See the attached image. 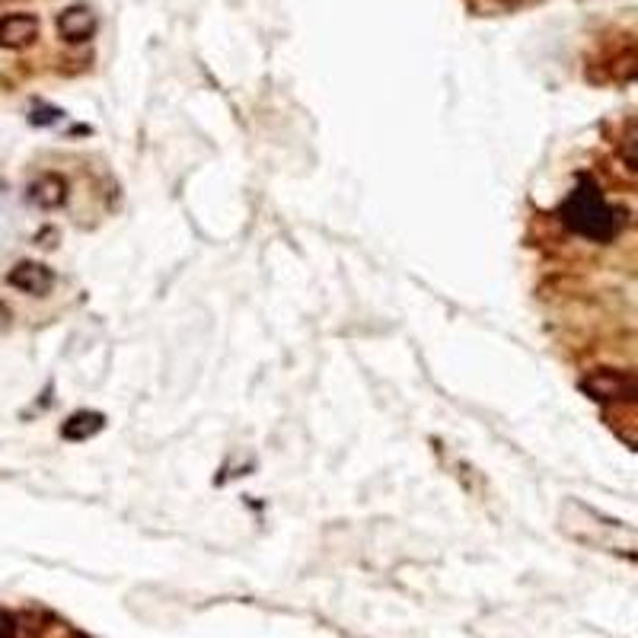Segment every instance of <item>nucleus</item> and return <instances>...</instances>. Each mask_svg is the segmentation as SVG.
Returning a JSON list of instances; mask_svg holds the SVG:
<instances>
[{
	"mask_svg": "<svg viewBox=\"0 0 638 638\" xmlns=\"http://www.w3.org/2000/svg\"><path fill=\"white\" fill-rule=\"evenodd\" d=\"M10 288L23 291V295L46 297L54 288V272H51L46 262H33V259H23L10 268L7 275Z\"/></svg>",
	"mask_w": 638,
	"mask_h": 638,
	"instance_id": "obj_3",
	"label": "nucleus"
},
{
	"mask_svg": "<svg viewBox=\"0 0 638 638\" xmlns=\"http://www.w3.org/2000/svg\"><path fill=\"white\" fill-rule=\"evenodd\" d=\"M58 36L64 42H90L97 36V13L87 3H71L58 13Z\"/></svg>",
	"mask_w": 638,
	"mask_h": 638,
	"instance_id": "obj_4",
	"label": "nucleus"
},
{
	"mask_svg": "<svg viewBox=\"0 0 638 638\" xmlns=\"http://www.w3.org/2000/svg\"><path fill=\"white\" fill-rule=\"evenodd\" d=\"M562 221L575 234H581L588 240H597V243H606V240H613L620 234L623 211H616L593 183H581L568 196V201L562 204Z\"/></svg>",
	"mask_w": 638,
	"mask_h": 638,
	"instance_id": "obj_1",
	"label": "nucleus"
},
{
	"mask_svg": "<svg viewBox=\"0 0 638 638\" xmlns=\"http://www.w3.org/2000/svg\"><path fill=\"white\" fill-rule=\"evenodd\" d=\"M39 39V20L33 13H7L0 16V49H26Z\"/></svg>",
	"mask_w": 638,
	"mask_h": 638,
	"instance_id": "obj_5",
	"label": "nucleus"
},
{
	"mask_svg": "<svg viewBox=\"0 0 638 638\" xmlns=\"http://www.w3.org/2000/svg\"><path fill=\"white\" fill-rule=\"evenodd\" d=\"M20 633V620L10 610H0V638H16Z\"/></svg>",
	"mask_w": 638,
	"mask_h": 638,
	"instance_id": "obj_8",
	"label": "nucleus"
},
{
	"mask_svg": "<svg viewBox=\"0 0 638 638\" xmlns=\"http://www.w3.org/2000/svg\"><path fill=\"white\" fill-rule=\"evenodd\" d=\"M581 390L597 402H616V405H623V402L629 405V402H636L638 396L636 377L626 374V371H613V367L590 371L588 377L581 380Z\"/></svg>",
	"mask_w": 638,
	"mask_h": 638,
	"instance_id": "obj_2",
	"label": "nucleus"
},
{
	"mask_svg": "<svg viewBox=\"0 0 638 638\" xmlns=\"http://www.w3.org/2000/svg\"><path fill=\"white\" fill-rule=\"evenodd\" d=\"M102 428H105V415L93 412V409H84V412L67 415V422L61 425V438L64 441H90Z\"/></svg>",
	"mask_w": 638,
	"mask_h": 638,
	"instance_id": "obj_6",
	"label": "nucleus"
},
{
	"mask_svg": "<svg viewBox=\"0 0 638 638\" xmlns=\"http://www.w3.org/2000/svg\"><path fill=\"white\" fill-rule=\"evenodd\" d=\"M58 118H61V112H58V109L36 105V115H33V122H36V125H51V122H58Z\"/></svg>",
	"mask_w": 638,
	"mask_h": 638,
	"instance_id": "obj_9",
	"label": "nucleus"
},
{
	"mask_svg": "<svg viewBox=\"0 0 638 638\" xmlns=\"http://www.w3.org/2000/svg\"><path fill=\"white\" fill-rule=\"evenodd\" d=\"M29 201L42 211H54L67 201V183L61 176H42L29 186Z\"/></svg>",
	"mask_w": 638,
	"mask_h": 638,
	"instance_id": "obj_7",
	"label": "nucleus"
}]
</instances>
